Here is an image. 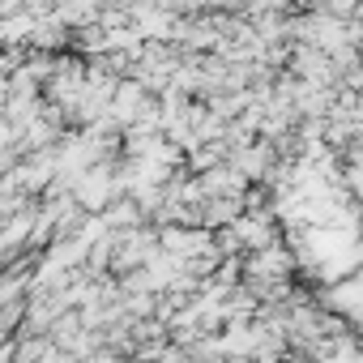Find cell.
<instances>
[{"label": "cell", "mask_w": 363, "mask_h": 363, "mask_svg": "<svg viewBox=\"0 0 363 363\" xmlns=\"http://www.w3.org/2000/svg\"><path fill=\"white\" fill-rule=\"evenodd\" d=\"M158 257H162V235H158V227L145 223V227H133V231H116L111 274H116V278L141 274V269H150Z\"/></svg>", "instance_id": "cell-1"}]
</instances>
